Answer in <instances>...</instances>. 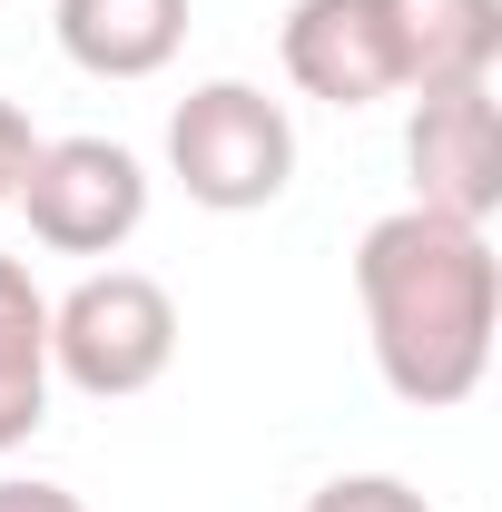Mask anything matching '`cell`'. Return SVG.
<instances>
[{
  "mask_svg": "<svg viewBox=\"0 0 502 512\" xmlns=\"http://www.w3.org/2000/svg\"><path fill=\"white\" fill-rule=\"evenodd\" d=\"M355 306L375 375L414 414H453L493 375V325H502V256L483 227L394 207L355 237Z\"/></svg>",
  "mask_w": 502,
  "mask_h": 512,
  "instance_id": "1",
  "label": "cell"
},
{
  "mask_svg": "<svg viewBox=\"0 0 502 512\" xmlns=\"http://www.w3.org/2000/svg\"><path fill=\"white\" fill-rule=\"evenodd\" d=\"M178 365V296L138 266H89L69 296H50V384L89 404H128Z\"/></svg>",
  "mask_w": 502,
  "mask_h": 512,
  "instance_id": "2",
  "label": "cell"
},
{
  "mask_svg": "<svg viewBox=\"0 0 502 512\" xmlns=\"http://www.w3.org/2000/svg\"><path fill=\"white\" fill-rule=\"evenodd\" d=\"M168 178L207 217H256L296 178V119L286 99H266L256 79H197L168 109Z\"/></svg>",
  "mask_w": 502,
  "mask_h": 512,
  "instance_id": "3",
  "label": "cell"
},
{
  "mask_svg": "<svg viewBox=\"0 0 502 512\" xmlns=\"http://www.w3.org/2000/svg\"><path fill=\"white\" fill-rule=\"evenodd\" d=\"M10 207H30V237L50 256H119L148 227V168L119 138H40Z\"/></svg>",
  "mask_w": 502,
  "mask_h": 512,
  "instance_id": "4",
  "label": "cell"
},
{
  "mask_svg": "<svg viewBox=\"0 0 502 512\" xmlns=\"http://www.w3.org/2000/svg\"><path fill=\"white\" fill-rule=\"evenodd\" d=\"M404 168H414V207L483 227L502 207V119H493V79L463 89H424L404 119Z\"/></svg>",
  "mask_w": 502,
  "mask_h": 512,
  "instance_id": "5",
  "label": "cell"
},
{
  "mask_svg": "<svg viewBox=\"0 0 502 512\" xmlns=\"http://www.w3.org/2000/svg\"><path fill=\"white\" fill-rule=\"evenodd\" d=\"M276 60H286V79H296L306 99H325V109H375V99H404L384 0H296V10H286V30H276Z\"/></svg>",
  "mask_w": 502,
  "mask_h": 512,
  "instance_id": "6",
  "label": "cell"
},
{
  "mask_svg": "<svg viewBox=\"0 0 502 512\" xmlns=\"http://www.w3.org/2000/svg\"><path fill=\"white\" fill-rule=\"evenodd\" d=\"M50 30L89 79H158L188 50V0H50Z\"/></svg>",
  "mask_w": 502,
  "mask_h": 512,
  "instance_id": "7",
  "label": "cell"
},
{
  "mask_svg": "<svg viewBox=\"0 0 502 512\" xmlns=\"http://www.w3.org/2000/svg\"><path fill=\"white\" fill-rule=\"evenodd\" d=\"M384 30H394L404 99L493 79V60H502V0H384Z\"/></svg>",
  "mask_w": 502,
  "mask_h": 512,
  "instance_id": "8",
  "label": "cell"
},
{
  "mask_svg": "<svg viewBox=\"0 0 502 512\" xmlns=\"http://www.w3.org/2000/svg\"><path fill=\"white\" fill-rule=\"evenodd\" d=\"M50 424V296L20 256H0V453Z\"/></svg>",
  "mask_w": 502,
  "mask_h": 512,
  "instance_id": "9",
  "label": "cell"
},
{
  "mask_svg": "<svg viewBox=\"0 0 502 512\" xmlns=\"http://www.w3.org/2000/svg\"><path fill=\"white\" fill-rule=\"evenodd\" d=\"M306 512H434L404 473H335V483H315Z\"/></svg>",
  "mask_w": 502,
  "mask_h": 512,
  "instance_id": "10",
  "label": "cell"
},
{
  "mask_svg": "<svg viewBox=\"0 0 502 512\" xmlns=\"http://www.w3.org/2000/svg\"><path fill=\"white\" fill-rule=\"evenodd\" d=\"M30 148H40V128H30L10 99H0V207L20 197V178H30Z\"/></svg>",
  "mask_w": 502,
  "mask_h": 512,
  "instance_id": "11",
  "label": "cell"
},
{
  "mask_svg": "<svg viewBox=\"0 0 502 512\" xmlns=\"http://www.w3.org/2000/svg\"><path fill=\"white\" fill-rule=\"evenodd\" d=\"M0 512H89L69 483H30V473H0Z\"/></svg>",
  "mask_w": 502,
  "mask_h": 512,
  "instance_id": "12",
  "label": "cell"
},
{
  "mask_svg": "<svg viewBox=\"0 0 502 512\" xmlns=\"http://www.w3.org/2000/svg\"><path fill=\"white\" fill-rule=\"evenodd\" d=\"M0 10H10V0H0Z\"/></svg>",
  "mask_w": 502,
  "mask_h": 512,
  "instance_id": "13",
  "label": "cell"
}]
</instances>
